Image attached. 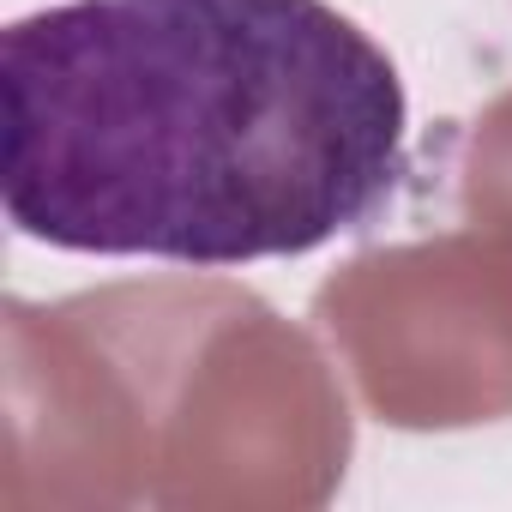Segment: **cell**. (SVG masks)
<instances>
[{"mask_svg":"<svg viewBox=\"0 0 512 512\" xmlns=\"http://www.w3.org/2000/svg\"><path fill=\"white\" fill-rule=\"evenodd\" d=\"M404 163V79L326 0H61L0 31V199L67 253L296 260Z\"/></svg>","mask_w":512,"mask_h":512,"instance_id":"cell-1","label":"cell"}]
</instances>
